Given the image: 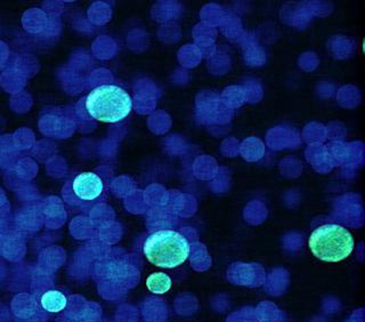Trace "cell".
<instances>
[{
    "label": "cell",
    "mask_w": 365,
    "mask_h": 322,
    "mask_svg": "<svg viewBox=\"0 0 365 322\" xmlns=\"http://www.w3.org/2000/svg\"><path fill=\"white\" fill-rule=\"evenodd\" d=\"M191 246L182 234L173 230H160L146 239L143 251L148 262L163 268L182 266L190 255Z\"/></svg>",
    "instance_id": "7a4b0ae2"
},
{
    "label": "cell",
    "mask_w": 365,
    "mask_h": 322,
    "mask_svg": "<svg viewBox=\"0 0 365 322\" xmlns=\"http://www.w3.org/2000/svg\"><path fill=\"white\" fill-rule=\"evenodd\" d=\"M0 281H1V280H0Z\"/></svg>",
    "instance_id": "52a82bcc"
},
{
    "label": "cell",
    "mask_w": 365,
    "mask_h": 322,
    "mask_svg": "<svg viewBox=\"0 0 365 322\" xmlns=\"http://www.w3.org/2000/svg\"><path fill=\"white\" fill-rule=\"evenodd\" d=\"M106 188L104 177L97 171H80L66 183L62 190L63 199L76 211H88L104 199Z\"/></svg>",
    "instance_id": "277c9868"
},
{
    "label": "cell",
    "mask_w": 365,
    "mask_h": 322,
    "mask_svg": "<svg viewBox=\"0 0 365 322\" xmlns=\"http://www.w3.org/2000/svg\"><path fill=\"white\" fill-rule=\"evenodd\" d=\"M40 306L49 313H60L68 306V300L61 291H46L40 298Z\"/></svg>",
    "instance_id": "5b68a950"
},
{
    "label": "cell",
    "mask_w": 365,
    "mask_h": 322,
    "mask_svg": "<svg viewBox=\"0 0 365 322\" xmlns=\"http://www.w3.org/2000/svg\"><path fill=\"white\" fill-rule=\"evenodd\" d=\"M85 108L93 119L117 124L128 117L133 110L130 95L117 85H101L87 95Z\"/></svg>",
    "instance_id": "6da1fadb"
},
{
    "label": "cell",
    "mask_w": 365,
    "mask_h": 322,
    "mask_svg": "<svg viewBox=\"0 0 365 322\" xmlns=\"http://www.w3.org/2000/svg\"><path fill=\"white\" fill-rule=\"evenodd\" d=\"M146 287L153 294L163 295L171 288V279L163 272H155L146 279Z\"/></svg>",
    "instance_id": "8992f818"
},
{
    "label": "cell",
    "mask_w": 365,
    "mask_h": 322,
    "mask_svg": "<svg viewBox=\"0 0 365 322\" xmlns=\"http://www.w3.org/2000/svg\"><path fill=\"white\" fill-rule=\"evenodd\" d=\"M354 238L347 228L338 224H325L312 232L308 246L314 256L323 262L346 260L354 251Z\"/></svg>",
    "instance_id": "3957f363"
}]
</instances>
